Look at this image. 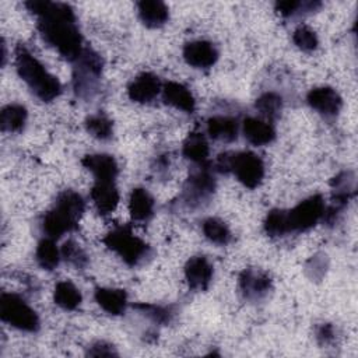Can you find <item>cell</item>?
<instances>
[{"instance_id":"cell-1","label":"cell","mask_w":358,"mask_h":358,"mask_svg":"<svg viewBox=\"0 0 358 358\" xmlns=\"http://www.w3.org/2000/svg\"><path fill=\"white\" fill-rule=\"evenodd\" d=\"M25 7L38 15V29L43 41L64 59L76 62L84 48L73 8L64 3L36 0L27 1Z\"/></svg>"},{"instance_id":"cell-2","label":"cell","mask_w":358,"mask_h":358,"mask_svg":"<svg viewBox=\"0 0 358 358\" xmlns=\"http://www.w3.org/2000/svg\"><path fill=\"white\" fill-rule=\"evenodd\" d=\"M15 69L29 90L43 102H50L62 92L60 81L22 45L15 49Z\"/></svg>"},{"instance_id":"cell-3","label":"cell","mask_w":358,"mask_h":358,"mask_svg":"<svg viewBox=\"0 0 358 358\" xmlns=\"http://www.w3.org/2000/svg\"><path fill=\"white\" fill-rule=\"evenodd\" d=\"M85 203L74 190H63L53 206L42 220V229L48 238L57 239L66 232H71L78 227V221L84 213Z\"/></svg>"},{"instance_id":"cell-4","label":"cell","mask_w":358,"mask_h":358,"mask_svg":"<svg viewBox=\"0 0 358 358\" xmlns=\"http://www.w3.org/2000/svg\"><path fill=\"white\" fill-rule=\"evenodd\" d=\"M220 172H232L236 179L246 187H257L264 176V164L262 158L252 151L224 152L217 159Z\"/></svg>"},{"instance_id":"cell-5","label":"cell","mask_w":358,"mask_h":358,"mask_svg":"<svg viewBox=\"0 0 358 358\" xmlns=\"http://www.w3.org/2000/svg\"><path fill=\"white\" fill-rule=\"evenodd\" d=\"M103 243L129 266H137L151 255L150 246L136 236L129 225H120L112 229L103 238Z\"/></svg>"},{"instance_id":"cell-6","label":"cell","mask_w":358,"mask_h":358,"mask_svg":"<svg viewBox=\"0 0 358 358\" xmlns=\"http://www.w3.org/2000/svg\"><path fill=\"white\" fill-rule=\"evenodd\" d=\"M0 317L3 322L22 331H36L41 324L36 312L20 295L13 292L1 294Z\"/></svg>"},{"instance_id":"cell-7","label":"cell","mask_w":358,"mask_h":358,"mask_svg":"<svg viewBox=\"0 0 358 358\" xmlns=\"http://www.w3.org/2000/svg\"><path fill=\"white\" fill-rule=\"evenodd\" d=\"M74 63V91L83 98L90 96L96 90V83L103 67L102 59L94 50L84 48Z\"/></svg>"},{"instance_id":"cell-8","label":"cell","mask_w":358,"mask_h":358,"mask_svg":"<svg viewBox=\"0 0 358 358\" xmlns=\"http://www.w3.org/2000/svg\"><path fill=\"white\" fill-rule=\"evenodd\" d=\"M324 211H326V206L320 194H313L302 200L301 203H298L294 208L285 210L289 234L303 232L310 229L320 220H323Z\"/></svg>"},{"instance_id":"cell-9","label":"cell","mask_w":358,"mask_h":358,"mask_svg":"<svg viewBox=\"0 0 358 358\" xmlns=\"http://www.w3.org/2000/svg\"><path fill=\"white\" fill-rule=\"evenodd\" d=\"M215 180L207 168L199 169L192 173L183 189V200L190 207H199L203 201H207L214 193Z\"/></svg>"},{"instance_id":"cell-10","label":"cell","mask_w":358,"mask_h":358,"mask_svg":"<svg viewBox=\"0 0 358 358\" xmlns=\"http://www.w3.org/2000/svg\"><path fill=\"white\" fill-rule=\"evenodd\" d=\"M306 102L313 110L327 119L337 116L343 106L340 94L331 87H316L310 90L306 95Z\"/></svg>"},{"instance_id":"cell-11","label":"cell","mask_w":358,"mask_h":358,"mask_svg":"<svg viewBox=\"0 0 358 358\" xmlns=\"http://www.w3.org/2000/svg\"><path fill=\"white\" fill-rule=\"evenodd\" d=\"M239 289L245 299L259 301L271 289V278L255 268H246L239 274Z\"/></svg>"},{"instance_id":"cell-12","label":"cell","mask_w":358,"mask_h":358,"mask_svg":"<svg viewBox=\"0 0 358 358\" xmlns=\"http://www.w3.org/2000/svg\"><path fill=\"white\" fill-rule=\"evenodd\" d=\"M183 59L194 69H208L218 60V50L208 41H192L183 48Z\"/></svg>"},{"instance_id":"cell-13","label":"cell","mask_w":358,"mask_h":358,"mask_svg":"<svg viewBox=\"0 0 358 358\" xmlns=\"http://www.w3.org/2000/svg\"><path fill=\"white\" fill-rule=\"evenodd\" d=\"M213 266L204 256H193L185 264V277L192 289H207L213 280Z\"/></svg>"},{"instance_id":"cell-14","label":"cell","mask_w":358,"mask_h":358,"mask_svg":"<svg viewBox=\"0 0 358 358\" xmlns=\"http://www.w3.org/2000/svg\"><path fill=\"white\" fill-rule=\"evenodd\" d=\"M162 90L161 81L152 73L138 74L129 85L127 94L129 98L137 103L151 102Z\"/></svg>"},{"instance_id":"cell-15","label":"cell","mask_w":358,"mask_h":358,"mask_svg":"<svg viewBox=\"0 0 358 358\" xmlns=\"http://www.w3.org/2000/svg\"><path fill=\"white\" fill-rule=\"evenodd\" d=\"M81 164L94 175L95 180L115 182L119 173L117 162L109 154H88L81 159Z\"/></svg>"},{"instance_id":"cell-16","label":"cell","mask_w":358,"mask_h":358,"mask_svg":"<svg viewBox=\"0 0 358 358\" xmlns=\"http://www.w3.org/2000/svg\"><path fill=\"white\" fill-rule=\"evenodd\" d=\"M91 200L101 215L110 214L119 204V192L115 182L95 180L91 189Z\"/></svg>"},{"instance_id":"cell-17","label":"cell","mask_w":358,"mask_h":358,"mask_svg":"<svg viewBox=\"0 0 358 358\" xmlns=\"http://www.w3.org/2000/svg\"><path fill=\"white\" fill-rule=\"evenodd\" d=\"M162 99L166 105H171L186 113H192L196 108V101L192 92L180 83L168 81L162 85Z\"/></svg>"},{"instance_id":"cell-18","label":"cell","mask_w":358,"mask_h":358,"mask_svg":"<svg viewBox=\"0 0 358 358\" xmlns=\"http://www.w3.org/2000/svg\"><path fill=\"white\" fill-rule=\"evenodd\" d=\"M245 138L253 145H266L275 138V130L268 120L259 117H246L242 123Z\"/></svg>"},{"instance_id":"cell-19","label":"cell","mask_w":358,"mask_h":358,"mask_svg":"<svg viewBox=\"0 0 358 358\" xmlns=\"http://www.w3.org/2000/svg\"><path fill=\"white\" fill-rule=\"evenodd\" d=\"M96 303L109 315H122L127 306V294L120 288H103L95 289Z\"/></svg>"},{"instance_id":"cell-20","label":"cell","mask_w":358,"mask_h":358,"mask_svg":"<svg viewBox=\"0 0 358 358\" xmlns=\"http://www.w3.org/2000/svg\"><path fill=\"white\" fill-rule=\"evenodd\" d=\"M137 10H138V17L141 22L148 28L162 27L169 18V11L166 4L158 0L138 1Z\"/></svg>"},{"instance_id":"cell-21","label":"cell","mask_w":358,"mask_h":358,"mask_svg":"<svg viewBox=\"0 0 358 358\" xmlns=\"http://www.w3.org/2000/svg\"><path fill=\"white\" fill-rule=\"evenodd\" d=\"M129 211L134 221H147L154 214V199L143 187L133 189L129 199Z\"/></svg>"},{"instance_id":"cell-22","label":"cell","mask_w":358,"mask_h":358,"mask_svg":"<svg viewBox=\"0 0 358 358\" xmlns=\"http://www.w3.org/2000/svg\"><path fill=\"white\" fill-rule=\"evenodd\" d=\"M207 133L217 141H234L238 137V122L229 116H213L207 120Z\"/></svg>"},{"instance_id":"cell-23","label":"cell","mask_w":358,"mask_h":358,"mask_svg":"<svg viewBox=\"0 0 358 358\" xmlns=\"http://www.w3.org/2000/svg\"><path fill=\"white\" fill-rule=\"evenodd\" d=\"M208 152H210V148H208V143H207L204 134L200 131L189 133V136L186 137L183 147H182L183 157L190 159L192 162L203 165L207 161Z\"/></svg>"},{"instance_id":"cell-24","label":"cell","mask_w":358,"mask_h":358,"mask_svg":"<svg viewBox=\"0 0 358 358\" xmlns=\"http://www.w3.org/2000/svg\"><path fill=\"white\" fill-rule=\"evenodd\" d=\"M27 109L18 103H10L1 109L0 126L3 131L18 133L24 129L27 122Z\"/></svg>"},{"instance_id":"cell-25","label":"cell","mask_w":358,"mask_h":358,"mask_svg":"<svg viewBox=\"0 0 358 358\" xmlns=\"http://www.w3.org/2000/svg\"><path fill=\"white\" fill-rule=\"evenodd\" d=\"M53 299L57 306L66 310H74L81 303L80 289L70 281H59L55 287Z\"/></svg>"},{"instance_id":"cell-26","label":"cell","mask_w":358,"mask_h":358,"mask_svg":"<svg viewBox=\"0 0 358 358\" xmlns=\"http://www.w3.org/2000/svg\"><path fill=\"white\" fill-rule=\"evenodd\" d=\"M35 257L38 264L43 268V270H53L59 266L62 253L57 249L55 239L52 238H45L42 239L38 246H36V252H35Z\"/></svg>"},{"instance_id":"cell-27","label":"cell","mask_w":358,"mask_h":358,"mask_svg":"<svg viewBox=\"0 0 358 358\" xmlns=\"http://www.w3.org/2000/svg\"><path fill=\"white\" fill-rule=\"evenodd\" d=\"M203 234L204 236L211 242V243H215V245H227L229 241H231V231L228 228V225L218 220V218H207L204 220L203 222Z\"/></svg>"},{"instance_id":"cell-28","label":"cell","mask_w":358,"mask_h":358,"mask_svg":"<svg viewBox=\"0 0 358 358\" xmlns=\"http://www.w3.org/2000/svg\"><path fill=\"white\" fill-rule=\"evenodd\" d=\"M85 129L92 137H95L98 140H108L113 134L112 120L102 113L91 115L90 117H87Z\"/></svg>"},{"instance_id":"cell-29","label":"cell","mask_w":358,"mask_h":358,"mask_svg":"<svg viewBox=\"0 0 358 358\" xmlns=\"http://www.w3.org/2000/svg\"><path fill=\"white\" fill-rule=\"evenodd\" d=\"M256 109L268 120H274L282 108V99L275 92H264L256 99Z\"/></svg>"},{"instance_id":"cell-30","label":"cell","mask_w":358,"mask_h":358,"mask_svg":"<svg viewBox=\"0 0 358 358\" xmlns=\"http://www.w3.org/2000/svg\"><path fill=\"white\" fill-rule=\"evenodd\" d=\"M264 231L268 236H273V238L288 235L289 231L287 225L285 210H278V208L271 210L264 220Z\"/></svg>"},{"instance_id":"cell-31","label":"cell","mask_w":358,"mask_h":358,"mask_svg":"<svg viewBox=\"0 0 358 358\" xmlns=\"http://www.w3.org/2000/svg\"><path fill=\"white\" fill-rule=\"evenodd\" d=\"M62 257L76 268H84L88 264V256L74 241H66L62 246Z\"/></svg>"},{"instance_id":"cell-32","label":"cell","mask_w":358,"mask_h":358,"mask_svg":"<svg viewBox=\"0 0 358 358\" xmlns=\"http://www.w3.org/2000/svg\"><path fill=\"white\" fill-rule=\"evenodd\" d=\"M319 7H320L319 1H294V0H287V1H277L275 3V10L282 17H294L295 14L310 13V11H315Z\"/></svg>"},{"instance_id":"cell-33","label":"cell","mask_w":358,"mask_h":358,"mask_svg":"<svg viewBox=\"0 0 358 358\" xmlns=\"http://www.w3.org/2000/svg\"><path fill=\"white\" fill-rule=\"evenodd\" d=\"M292 42L303 52H312L317 48L319 39L313 29L306 25H299L292 34Z\"/></svg>"},{"instance_id":"cell-34","label":"cell","mask_w":358,"mask_h":358,"mask_svg":"<svg viewBox=\"0 0 358 358\" xmlns=\"http://www.w3.org/2000/svg\"><path fill=\"white\" fill-rule=\"evenodd\" d=\"M134 308L143 313L144 316L150 317L152 322L159 323V324H168L172 319V312L161 305H154V303H136Z\"/></svg>"},{"instance_id":"cell-35","label":"cell","mask_w":358,"mask_h":358,"mask_svg":"<svg viewBox=\"0 0 358 358\" xmlns=\"http://www.w3.org/2000/svg\"><path fill=\"white\" fill-rule=\"evenodd\" d=\"M326 267H327L326 256L316 255V256H312V259L306 263V273L309 274L310 278H317L319 280L324 275Z\"/></svg>"},{"instance_id":"cell-36","label":"cell","mask_w":358,"mask_h":358,"mask_svg":"<svg viewBox=\"0 0 358 358\" xmlns=\"http://www.w3.org/2000/svg\"><path fill=\"white\" fill-rule=\"evenodd\" d=\"M87 355H91V357H112V355H117V352L115 351L112 344L105 343V341H96L88 348Z\"/></svg>"},{"instance_id":"cell-37","label":"cell","mask_w":358,"mask_h":358,"mask_svg":"<svg viewBox=\"0 0 358 358\" xmlns=\"http://www.w3.org/2000/svg\"><path fill=\"white\" fill-rule=\"evenodd\" d=\"M316 338L320 344H329L334 338V327L330 323H323L316 330Z\"/></svg>"}]
</instances>
